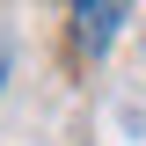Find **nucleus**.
Returning a JSON list of instances; mask_svg holds the SVG:
<instances>
[{"label":"nucleus","mask_w":146,"mask_h":146,"mask_svg":"<svg viewBox=\"0 0 146 146\" xmlns=\"http://www.w3.org/2000/svg\"><path fill=\"white\" fill-rule=\"evenodd\" d=\"M7 66H15V44L0 36V88H7Z\"/></svg>","instance_id":"obj_2"},{"label":"nucleus","mask_w":146,"mask_h":146,"mask_svg":"<svg viewBox=\"0 0 146 146\" xmlns=\"http://www.w3.org/2000/svg\"><path fill=\"white\" fill-rule=\"evenodd\" d=\"M124 22H131L124 0H80V7H73V36H80V51H110Z\"/></svg>","instance_id":"obj_1"}]
</instances>
